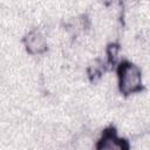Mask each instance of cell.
Returning <instances> with one entry per match:
<instances>
[{
	"instance_id": "6da1fadb",
	"label": "cell",
	"mask_w": 150,
	"mask_h": 150,
	"mask_svg": "<svg viewBox=\"0 0 150 150\" xmlns=\"http://www.w3.org/2000/svg\"><path fill=\"white\" fill-rule=\"evenodd\" d=\"M118 88L123 95L135 94L142 90L141 69L130 61H122L117 68Z\"/></svg>"
},
{
	"instance_id": "3957f363",
	"label": "cell",
	"mask_w": 150,
	"mask_h": 150,
	"mask_svg": "<svg viewBox=\"0 0 150 150\" xmlns=\"http://www.w3.org/2000/svg\"><path fill=\"white\" fill-rule=\"evenodd\" d=\"M23 43L27 52L32 55L42 54L43 52L47 50V41L43 34L38 29L30 30L23 39Z\"/></svg>"
},
{
	"instance_id": "7a4b0ae2",
	"label": "cell",
	"mask_w": 150,
	"mask_h": 150,
	"mask_svg": "<svg viewBox=\"0 0 150 150\" xmlns=\"http://www.w3.org/2000/svg\"><path fill=\"white\" fill-rule=\"evenodd\" d=\"M96 150H129V143L124 138L118 137L116 130L110 127L102 132L96 143Z\"/></svg>"
}]
</instances>
